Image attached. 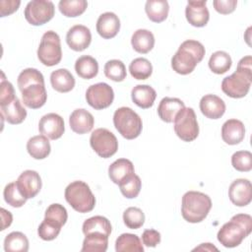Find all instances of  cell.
Returning <instances> with one entry per match:
<instances>
[{
  "instance_id": "25",
  "label": "cell",
  "mask_w": 252,
  "mask_h": 252,
  "mask_svg": "<svg viewBox=\"0 0 252 252\" xmlns=\"http://www.w3.org/2000/svg\"><path fill=\"white\" fill-rule=\"evenodd\" d=\"M1 116L5 120L13 125L22 123L27 117V110L22 105V102L18 97L8 104L1 105Z\"/></svg>"
},
{
  "instance_id": "14",
  "label": "cell",
  "mask_w": 252,
  "mask_h": 252,
  "mask_svg": "<svg viewBox=\"0 0 252 252\" xmlns=\"http://www.w3.org/2000/svg\"><path fill=\"white\" fill-rule=\"evenodd\" d=\"M228 197L231 203L237 207H245L252 200V185L248 179H235L229 186Z\"/></svg>"
},
{
  "instance_id": "1",
  "label": "cell",
  "mask_w": 252,
  "mask_h": 252,
  "mask_svg": "<svg viewBox=\"0 0 252 252\" xmlns=\"http://www.w3.org/2000/svg\"><path fill=\"white\" fill-rule=\"evenodd\" d=\"M252 57L247 55L241 58L237 69L230 76L225 77L221 82V91L232 98L244 97L252 83Z\"/></svg>"
},
{
  "instance_id": "29",
  "label": "cell",
  "mask_w": 252,
  "mask_h": 252,
  "mask_svg": "<svg viewBox=\"0 0 252 252\" xmlns=\"http://www.w3.org/2000/svg\"><path fill=\"white\" fill-rule=\"evenodd\" d=\"M145 11L152 22L161 23L168 16L169 5L166 0H149L146 2Z\"/></svg>"
},
{
  "instance_id": "35",
  "label": "cell",
  "mask_w": 252,
  "mask_h": 252,
  "mask_svg": "<svg viewBox=\"0 0 252 252\" xmlns=\"http://www.w3.org/2000/svg\"><path fill=\"white\" fill-rule=\"evenodd\" d=\"M4 250L6 252H27L29 250V240L21 231H13L6 235L4 239Z\"/></svg>"
},
{
  "instance_id": "43",
  "label": "cell",
  "mask_w": 252,
  "mask_h": 252,
  "mask_svg": "<svg viewBox=\"0 0 252 252\" xmlns=\"http://www.w3.org/2000/svg\"><path fill=\"white\" fill-rule=\"evenodd\" d=\"M141 187L142 181L137 174L132 175L131 177H129L128 179L124 180L122 183L119 184V188L122 195L128 199L136 198L141 191Z\"/></svg>"
},
{
  "instance_id": "42",
  "label": "cell",
  "mask_w": 252,
  "mask_h": 252,
  "mask_svg": "<svg viewBox=\"0 0 252 252\" xmlns=\"http://www.w3.org/2000/svg\"><path fill=\"white\" fill-rule=\"evenodd\" d=\"M62 225L48 219H44L37 228L38 236L45 241L55 239L60 233Z\"/></svg>"
},
{
  "instance_id": "39",
  "label": "cell",
  "mask_w": 252,
  "mask_h": 252,
  "mask_svg": "<svg viewBox=\"0 0 252 252\" xmlns=\"http://www.w3.org/2000/svg\"><path fill=\"white\" fill-rule=\"evenodd\" d=\"M17 83L19 90L22 92L25 88L32 84H44V78L37 69L27 68L19 74Z\"/></svg>"
},
{
  "instance_id": "38",
  "label": "cell",
  "mask_w": 252,
  "mask_h": 252,
  "mask_svg": "<svg viewBox=\"0 0 252 252\" xmlns=\"http://www.w3.org/2000/svg\"><path fill=\"white\" fill-rule=\"evenodd\" d=\"M104 75L114 82H122L126 78V67L121 60L111 59L104 65Z\"/></svg>"
},
{
  "instance_id": "23",
  "label": "cell",
  "mask_w": 252,
  "mask_h": 252,
  "mask_svg": "<svg viewBox=\"0 0 252 252\" xmlns=\"http://www.w3.org/2000/svg\"><path fill=\"white\" fill-rule=\"evenodd\" d=\"M184 107V102L177 97H163L158 106V114L162 121L171 123L177 113Z\"/></svg>"
},
{
  "instance_id": "40",
  "label": "cell",
  "mask_w": 252,
  "mask_h": 252,
  "mask_svg": "<svg viewBox=\"0 0 252 252\" xmlns=\"http://www.w3.org/2000/svg\"><path fill=\"white\" fill-rule=\"evenodd\" d=\"M123 221L127 227L138 229L145 222V215L141 209L137 207H129L123 213Z\"/></svg>"
},
{
  "instance_id": "3",
  "label": "cell",
  "mask_w": 252,
  "mask_h": 252,
  "mask_svg": "<svg viewBox=\"0 0 252 252\" xmlns=\"http://www.w3.org/2000/svg\"><path fill=\"white\" fill-rule=\"evenodd\" d=\"M252 231V218L247 214H237L225 222L218 231L219 242L227 248L241 244Z\"/></svg>"
},
{
  "instance_id": "19",
  "label": "cell",
  "mask_w": 252,
  "mask_h": 252,
  "mask_svg": "<svg viewBox=\"0 0 252 252\" xmlns=\"http://www.w3.org/2000/svg\"><path fill=\"white\" fill-rule=\"evenodd\" d=\"M120 30V20L112 12H105L101 14L96 21V32L105 39L116 36Z\"/></svg>"
},
{
  "instance_id": "36",
  "label": "cell",
  "mask_w": 252,
  "mask_h": 252,
  "mask_svg": "<svg viewBox=\"0 0 252 252\" xmlns=\"http://www.w3.org/2000/svg\"><path fill=\"white\" fill-rule=\"evenodd\" d=\"M129 72L136 80H147L153 73L152 63L143 57L135 58L129 65Z\"/></svg>"
},
{
  "instance_id": "15",
  "label": "cell",
  "mask_w": 252,
  "mask_h": 252,
  "mask_svg": "<svg viewBox=\"0 0 252 252\" xmlns=\"http://www.w3.org/2000/svg\"><path fill=\"white\" fill-rule=\"evenodd\" d=\"M92 41V33L89 28L83 25H75L66 34V42L74 51H83L87 49Z\"/></svg>"
},
{
  "instance_id": "17",
  "label": "cell",
  "mask_w": 252,
  "mask_h": 252,
  "mask_svg": "<svg viewBox=\"0 0 252 252\" xmlns=\"http://www.w3.org/2000/svg\"><path fill=\"white\" fill-rule=\"evenodd\" d=\"M21 93L24 104L32 109L40 108L45 104L47 99L44 84H32L25 88Z\"/></svg>"
},
{
  "instance_id": "41",
  "label": "cell",
  "mask_w": 252,
  "mask_h": 252,
  "mask_svg": "<svg viewBox=\"0 0 252 252\" xmlns=\"http://www.w3.org/2000/svg\"><path fill=\"white\" fill-rule=\"evenodd\" d=\"M3 196L5 202L14 208L22 207L28 200L21 194L16 182H11L5 186Z\"/></svg>"
},
{
  "instance_id": "18",
  "label": "cell",
  "mask_w": 252,
  "mask_h": 252,
  "mask_svg": "<svg viewBox=\"0 0 252 252\" xmlns=\"http://www.w3.org/2000/svg\"><path fill=\"white\" fill-rule=\"evenodd\" d=\"M70 128L77 134H86L92 131L94 125V118L91 112L84 108L75 109L69 117Z\"/></svg>"
},
{
  "instance_id": "46",
  "label": "cell",
  "mask_w": 252,
  "mask_h": 252,
  "mask_svg": "<svg viewBox=\"0 0 252 252\" xmlns=\"http://www.w3.org/2000/svg\"><path fill=\"white\" fill-rule=\"evenodd\" d=\"M1 90H0V106L5 105L13 101L17 96L15 95V91L13 85L5 80L4 73L2 72V79H1Z\"/></svg>"
},
{
  "instance_id": "6",
  "label": "cell",
  "mask_w": 252,
  "mask_h": 252,
  "mask_svg": "<svg viewBox=\"0 0 252 252\" xmlns=\"http://www.w3.org/2000/svg\"><path fill=\"white\" fill-rule=\"evenodd\" d=\"M113 124L121 136L127 140L136 139L142 132L141 117L130 107L122 106L113 114Z\"/></svg>"
},
{
  "instance_id": "33",
  "label": "cell",
  "mask_w": 252,
  "mask_h": 252,
  "mask_svg": "<svg viewBox=\"0 0 252 252\" xmlns=\"http://www.w3.org/2000/svg\"><path fill=\"white\" fill-rule=\"evenodd\" d=\"M117 252H144V247L138 235L133 233H122L115 241Z\"/></svg>"
},
{
  "instance_id": "9",
  "label": "cell",
  "mask_w": 252,
  "mask_h": 252,
  "mask_svg": "<svg viewBox=\"0 0 252 252\" xmlns=\"http://www.w3.org/2000/svg\"><path fill=\"white\" fill-rule=\"evenodd\" d=\"M90 144L93 150L102 158L112 157L118 150L115 135L106 128H97L91 134Z\"/></svg>"
},
{
  "instance_id": "22",
  "label": "cell",
  "mask_w": 252,
  "mask_h": 252,
  "mask_svg": "<svg viewBox=\"0 0 252 252\" xmlns=\"http://www.w3.org/2000/svg\"><path fill=\"white\" fill-rule=\"evenodd\" d=\"M135 174L134 165L131 160L127 158H118L113 161L108 167V176L110 180L119 185L124 180Z\"/></svg>"
},
{
  "instance_id": "26",
  "label": "cell",
  "mask_w": 252,
  "mask_h": 252,
  "mask_svg": "<svg viewBox=\"0 0 252 252\" xmlns=\"http://www.w3.org/2000/svg\"><path fill=\"white\" fill-rule=\"evenodd\" d=\"M27 151L29 155L35 159H43L50 154L51 147L48 138L44 135H36L27 142Z\"/></svg>"
},
{
  "instance_id": "16",
  "label": "cell",
  "mask_w": 252,
  "mask_h": 252,
  "mask_svg": "<svg viewBox=\"0 0 252 252\" xmlns=\"http://www.w3.org/2000/svg\"><path fill=\"white\" fill-rule=\"evenodd\" d=\"M206 0L188 1L185 8V16L188 23L197 28L205 27L210 19V13L206 6Z\"/></svg>"
},
{
  "instance_id": "51",
  "label": "cell",
  "mask_w": 252,
  "mask_h": 252,
  "mask_svg": "<svg viewBox=\"0 0 252 252\" xmlns=\"http://www.w3.org/2000/svg\"><path fill=\"white\" fill-rule=\"evenodd\" d=\"M209 250V251H212V250H218L217 247H215L214 245H212L211 243H202L199 247H196L194 250Z\"/></svg>"
},
{
  "instance_id": "12",
  "label": "cell",
  "mask_w": 252,
  "mask_h": 252,
  "mask_svg": "<svg viewBox=\"0 0 252 252\" xmlns=\"http://www.w3.org/2000/svg\"><path fill=\"white\" fill-rule=\"evenodd\" d=\"M17 187L26 199L35 197L42 186L41 178L35 170L28 169L23 171L16 181Z\"/></svg>"
},
{
  "instance_id": "13",
  "label": "cell",
  "mask_w": 252,
  "mask_h": 252,
  "mask_svg": "<svg viewBox=\"0 0 252 252\" xmlns=\"http://www.w3.org/2000/svg\"><path fill=\"white\" fill-rule=\"evenodd\" d=\"M38 130L40 134L44 135L48 139L57 140L61 138L65 131L64 120L57 113H47L40 118Z\"/></svg>"
},
{
  "instance_id": "10",
  "label": "cell",
  "mask_w": 252,
  "mask_h": 252,
  "mask_svg": "<svg viewBox=\"0 0 252 252\" xmlns=\"http://www.w3.org/2000/svg\"><path fill=\"white\" fill-rule=\"evenodd\" d=\"M55 13L54 4L51 1L32 0L25 8V18L32 26H41L49 22Z\"/></svg>"
},
{
  "instance_id": "44",
  "label": "cell",
  "mask_w": 252,
  "mask_h": 252,
  "mask_svg": "<svg viewBox=\"0 0 252 252\" xmlns=\"http://www.w3.org/2000/svg\"><path fill=\"white\" fill-rule=\"evenodd\" d=\"M231 164L238 171H250L252 169V154L249 151L235 152L231 157Z\"/></svg>"
},
{
  "instance_id": "21",
  "label": "cell",
  "mask_w": 252,
  "mask_h": 252,
  "mask_svg": "<svg viewBox=\"0 0 252 252\" xmlns=\"http://www.w3.org/2000/svg\"><path fill=\"white\" fill-rule=\"evenodd\" d=\"M245 137L244 124L238 119H228L221 127V138L227 145H237Z\"/></svg>"
},
{
  "instance_id": "7",
  "label": "cell",
  "mask_w": 252,
  "mask_h": 252,
  "mask_svg": "<svg viewBox=\"0 0 252 252\" xmlns=\"http://www.w3.org/2000/svg\"><path fill=\"white\" fill-rule=\"evenodd\" d=\"M37 58L45 66L57 65L62 59V49L59 35L53 31H47L41 36L37 48Z\"/></svg>"
},
{
  "instance_id": "45",
  "label": "cell",
  "mask_w": 252,
  "mask_h": 252,
  "mask_svg": "<svg viewBox=\"0 0 252 252\" xmlns=\"http://www.w3.org/2000/svg\"><path fill=\"white\" fill-rule=\"evenodd\" d=\"M45 219L52 220L58 223H60L62 226L66 223L67 219H68V214L67 210L65 209L64 206L61 204H51L45 211L44 215Z\"/></svg>"
},
{
  "instance_id": "37",
  "label": "cell",
  "mask_w": 252,
  "mask_h": 252,
  "mask_svg": "<svg viewBox=\"0 0 252 252\" xmlns=\"http://www.w3.org/2000/svg\"><path fill=\"white\" fill-rule=\"evenodd\" d=\"M88 7L86 0H61L58 4L59 11L63 16L74 18L82 15Z\"/></svg>"
},
{
  "instance_id": "31",
  "label": "cell",
  "mask_w": 252,
  "mask_h": 252,
  "mask_svg": "<svg viewBox=\"0 0 252 252\" xmlns=\"http://www.w3.org/2000/svg\"><path fill=\"white\" fill-rule=\"evenodd\" d=\"M111 228L110 221L102 216H94L86 220L82 226V230L85 235L93 232H99L109 236Z\"/></svg>"
},
{
  "instance_id": "49",
  "label": "cell",
  "mask_w": 252,
  "mask_h": 252,
  "mask_svg": "<svg viewBox=\"0 0 252 252\" xmlns=\"http://www.w3.org/2000/svg\"><path fill=\"white\" fill-rule=\"evenodd\" d=\"M21 1L19 0H1L0 1V15L6 17L16 12L20 7Z\"/></svg>"
},
{
  "instance_id": "24",
  "label": "cell",
  "mask_w": 252,
  "mask_h": 252,
  "mask_svg": "<svg viewBox=\"0 0 252 252\" xmlns=\"http://www.w3.org/2000/svg\"><path fill=\"white\" fill-rule=\"evenodd\" d=\"M131 97L136 105L147 109L154 105L157 93L155 89L149 85H137L131 91Z\"/></svg>"
},
{
  "instance_id": "28",
  "label": "cell",
  "mask_w": 252,
  "mask_h": 252,
  "mask_svg": "<svg viewBox=\"0 0 252 252\" xmlns=\"http://www.w3.org/2000/svg\"><path fill=\"white\" fill-rule=\"evenodd\" d=\"M131 44L135 51L141 54H146L154 48L155 36L149 30L139 29L132 34Z\"/></svg>"
},
{
  "instance_id": "47",
  "label": "cell",
  "mask_w": 252,
  "mask_h": 252,
  "mask_svg": "<svg viewBox=\"0 0 252 252\" xmlns=\"http://www.w3.org/2000/svg\"><path fill=\"white\" fill-rule=\"evenodd\" d=\"M215 10L222 15H227L232 13L237 5L236 0H215L213 2Z\"/></svg>"
},
{
  "instance_id": "8",
  "label": "cell",
  "mask_w": 252,
  "mask_h": 252,
  "mask_svg": "<svg viewBox=\"0 0 252 252\" xmlns=\"http://www.w3.org/2000/svg\"><path fill=\"white\" fill-rule=\"evenodd\" d=\"M174 132L184 142H192L199 135V125L196 113L192 107H184L173 121Z\"/></svg>"
},
{
  "instance_id": "34",
  "label": "cell",
  "mask_w": 252,
  "mask_h": 252,
  "mask_svg": "<svg viewBox=\"0 0 252 252\" xmlns=\"http://www.w3.org/2000/svg\"><path fill=\"white\" fill-rule=\"evenodd\" d=\"M232 64L230 55L222 50L214 52L209 59V68L215 74L221 75L226 73Z\"/></svg>"
},
{
  "instance_id": "2",
  "label": "cell",
  "mask_w": 252,
  "mask_h": 252,
  "mask_svg": "<svg viewBox=\"0 0 252 252\" xmlns=\"http://www.w3.org/2000/svg\"><path fill=\"white\" fill-rule=\"evenodd\" d=\"M205 53V47L200 41L187 39L180 44L178 50L172 56L171 67L177 74L188 75L203 60Z\"/></svg>"
},
{
  "instance_id": "32",
  "label": "cell",
  "mask_w": 252,
  "mask_h": 252,
  "mask_svg": "<svg viewBox=\"0 0 252 252\" xmlns=\"http://www.w3.org/2000/svg\"><path fill=\"white\" fill-rule=\"evenodd\" d=\"M108 246V236L99 233L93 232L86 235L81 251L82 252H105Z\"/></svg>"
},
{
  "instance_id": "27",
  "label": "cell",
  "mask_w": 252,
  "mask_h": 252,
  "mask_svg": "<svg viewBox=\"0 0 252 252\" xmlns=\"http://www.w3.org/2000/svg\"><path fill=\"white\" fill-rule=\"evenodd\" d=\"M52 88L59 93H68L75 87V78L67 69L61 68L53 71L50 75Z\"/></svg>"
},
{
  "instance_id": "48",
  "label": "cell",
  "mask_w": 252,
  "mask_h": 252,
  "mask_svg": "<svg viewBox=\"0 0 252 252\" xmlns=\"http://www.w3.org/2000/svg\"><path fill=\"white\" fill-rule=\"evenodd\" d=\"M160 233L156 229H146L142 234L143 244L147 247H156L160 242Z\"/></svg>"
},
{
  "instance_id": "50",
  "label": "cell",
  "mask_w": 252,
  "mask_h": 252,
  "mask_svg": "<svg viewBox=\"0 0 252 252\" xmlns=\"http://www.w3.org/2000/svg\"><path fill=\"white\" fill-rule=\"evenodd\" d=\"M1 218H2L1 230H4L8 226L11 225L12 220H13V216H12V214L9 211L5 210L4 208H1Z\"/></svg>"
},
{
  "instance_id": "11",
  "label": "cell",
  "mask_w": 252,
  "mask_h": 252,
  "mask_svg": "<svg viewBox=\"0 0 252 252\" xmlns=\"http://www.w3.org/2000/svg\"><path fill=\"white\" fill-rule=\"evenodd\" d=\"M86 99L90 106L96 110L104 109L111 105L114 99V92L106 83H97L88 88Z\"/></svg>"
},
{
  "instance_id": "20",
  "label": "cell",
  "mask_w": 252,
  "mask_h": 252,
  "mask_svg": "<svg viewBox=\"0 0 252 252\" xmlns=\"http://www.w3.org/2000/svg\"><path fill=\"white\" fill-rule=\"evenodd\" d=\"M201 112L210 119H219L225 112L224 101L216 94H206L200 100Z\"/></svg>"
},
{
  "instance_id": "4",
  "label": "cell",
  "mask_w": 252,
  "mask_h": 252,
  "mask_svg": "<svg viewBox=\"0 0 252 252\" xmlns=\"http://www.w3.org/2000/svg\"><path fill=\"white\" fill-rule=\"evenodd\" d=\"M211 208L212 200L205 193L188 191L182 197L181 215L188 222H201L207 218Z\"/></svg>"
},
{
  "instance_id": "5",
  "label": "cell",
  "mask_w": 252,
  "mask_h": 252,
  "mask_svg": "<svg viewBox=\"0 0 252 252\" xmlns=\"http://www.w3.org/2000/svg\"><path fill=\"white\" fill-rule=\"evenodd\" d=\"M65 199L77 212L85 214L94 210L95 198L90 186L81 180L71 182L65 189Z\"/></svg>"
},
{
  "instance_id": "30",
  "label": "cell",
  "mask_w": 252,
  "mask_h": 252,
  "mask_svg": "<svg viewBox=\"0 0 252 252\" xmlns=\"http://www.w3.org/2000/svg\"><path fill=\"white\" fill-rule=\"evenodd\" d=\"M75 71L79 77L90 80L97 75L98 63L94 57L90 55H83L76 60Z\"/></svg>"
}]
</instances>
